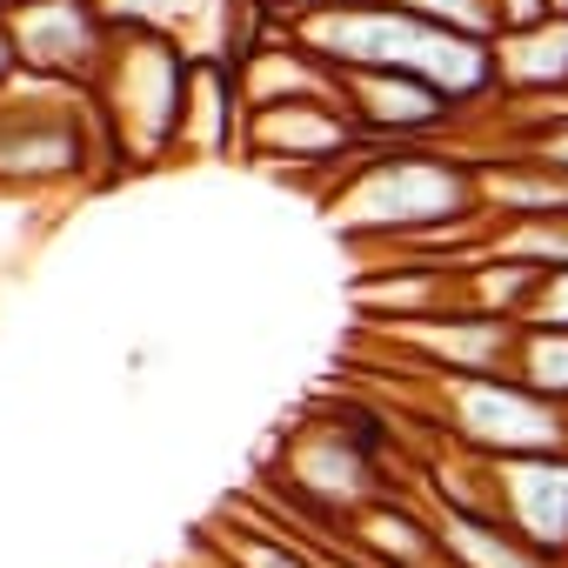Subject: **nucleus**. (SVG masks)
<instances>
[{
	"instance_id": "obj_17",
	"label": "nucleus",
	"mask_w": 568,
	"mask_h": 568,
	"mask_svg": "<svg viewBox=\"0 0 568 568\" xmlns=\"http://www.w3.org/2000/svg\"><path fill=\"white\" fill-rule=\"evenodd\" d=\"M408 14L435 21V28H455V34H475V41H495L501 34V8L495 0H402Z\"/></svg>"
},
{
	"instance_id": "obj_3",
	"label": "nucleus",
	"mask_w": 568,
	"mask_h": 568,
	"mask_svg": "<svg viewBox=\"0 0 568 568\" xmlns=\"http://www.w3.org/2000/svg\"><path fill=\"white\" fill-rule=\"evenodd\" d=\"M187 81H194V61H187L168 34H121V28H114L108 68H101V81L88 88L114 168H161V161H181Z\"/></svg>"
},
{
	"instance_id": "obj_7",
	"label": "nucleus",
	"mask_w": 568,
	"mask_h": 568,
	"mask_svg": "<svg viewBox=\"0 0 568 568\" xmlns=\"http://www.w3.org/2000/svg\"><path fill=\"white\" fill-rule=\"evenodd\" d=\"M375 342L388 355L408 362L415 382H455V375H515V348H521V322L501 315H428V322H402V328H375Z\"/></svg>"
},
{
	"instance_id": "obj_5",
	"label": "nucleus",
	"mask_w": 568,
	"mask_h": 568,
	"mask_svg": "<svg viewBox=\"0 0 568 568\" xmlns=\"http://www.w3.org/2000/svg\"><path fill=\"white\" fill-rule=\"evenodd\" d=\"M415 388L435 442H462L488 462L568 448V408L535 395L521 375H455V382H415Z\"/></svg>"
},
{
	"instance_id": "obj_11",
	"label": "nucleus",
	"mask_w": 568,
	"mask_h": 568,
	"mask_svg": "<svg viewBox=\"0 0 568 568\" xmlns=\"http://www.w3.org/2000/svg\"><path fill=\"white\" fill-rule=\"evenodd\" d=\"M355 308L368 315V328L455 315L462 308V261H368V274L355 281Z\"/></svg>"
},
{
	"instance_id": "obj_1",
	"label": "nucleus",
	"mask_w": 568,
	"mask_h": 568,
	"mask_svg": "<svg viewBox=\"0 0 568 568\" xmlns=\"http://www.w3.org/2000/svg\"><path fill=\"white\" fill-rule=\"evenodd\" d=\"M308 54H322L335 74L348 68H388V74H422L428 88H442L468 121H481L501 101V74H495V41L435 28L422 14H408L402 0H315V8L281 14Z\"/></svg>"
},
{
	"instance_id": "obj_9",
	"label": "nucleus",
	"mask_w": 568,
	"mask_h": 568,
	"mask_svg": "<svg viewBox=\"0 0 568 568\" xmlns=\"http://www.w3.org/2000/svg\"><path fill=\"white\" fill-rule=\"evenodd\" d=\"M342 81V108L355 114V128L368 141H388V148H422V141H462L468 134V114L428 88L422 74H388V68H348L335 74Z\"/></svg>"
},
{
	"instance_id": "obj_22",
	"label": "nucleus",
	"mask_w": 568,
	"mask_h": 568,
	"mask_svg": "<svg viewBox=\"0 0 568 568\" xmlns=\"http://www.w3.org/2000/svg\"><path fill=\"white\" fill-rule=\"evenodd\" d=\"M548 14H568V0H548Z\"/></svg>"
},
{
	"instance_id": "obj_20",
	"label": "nucleus",
	"mask_w": 568,
	"mask_h": 568,
	"mask_svg": "<svg viewBox=\"0 0 568 568\" xmlns=\"http://www.w3.org/2000/svg\"><path fill=\"white\" fill-rule=\"evenodd\" d=\"M21 74V54H14V41H8V28H0V88H8Z\"/></svg>"
},
{
	"instance_id": "obj_16",
	"label": "nucleus",
	"mask_w": 568,
	"mask_h": 568,
	"mask_svg": "<svg viewBox=\"0 0 568 568\" xmlns=\"http://www.w3.org/2000/svg\"><path fill=\"white\" fill-rule=\"evenodd\" d=\"M515 375H521L535 395H548V402L568 408V328H521Z\"/></svg>"
},
{
	"instance_id": "obj_18",
	"label": "nucleus",
	"mask_w": 568,
	"mask_h": 568,
	"mask_svg": "<svg viewBox=\"0 0 568 568\" xmlns=\"http://www.w3.org/2000/svg\"><path fill=\"white\" fill-rule=\"evenodd\" d=\"M521 328H568V267H548L541 288H535V308Z\"/></svg>"
},
{
	"instance_id": "obj_19",
	"label": "nucleus",
	"mask_w": 568,
	"mask_h": 568,
	"mask_svg": "<svg viewBox=\"0 0 568 568\" xmlns=\"http://www.w3.org/2000/svg\"><path fill=\"white\" fill-rule=\"evenodd\" d=\"M501 8V34L508 28H535V21H548V0H495Z\"/></svg>"
},
{
	"instance_id": "obj_4",
	"label": "nucleus",
	"mask_w": 568,
	"mask_h": 568,
	"mask_svg": "<svg viewBox=\"0 0 568 568\" xmlns=\"http://www.w3.org/2000/svg\"><path fill=\"white\" fill-rule=\"evenodd\" d=\"M94 161H108V141L88 88H61L41 74H14L0 88V187L88 181Z\"/></svg>"
},
{
	"instance_id": "obj_2",
	"label": "nucleus",
	"mask_w": 568,
	"mask_h": 568,
	"mask_svg": "<svg viewBox=\"0 0 568 568\" xmlns=\"http://www.w3.org/2000/svg\"><path fill=\"white\" fill-rule=\"evenodd\" d=\"M322 207L362 254H402L435 227L488 214L475 161L455 141H422V148L368 141L342 168V181L322 194Z\"/></svg>"
},
{
	"instance_id": "obj_10",
	"label": "nucleus",
	"mask_w": 568,
	"mask_h": 568,
	"mask_svg": "<svg viewBox=\"0 0 568 568\" xmlns=\"http://www.w3.org/2000/svg\"><path fill=\"white\" fill-rule=\"evenodd\" d=\"M495 521H508L541 555L568 561V448L495 462Z\"/></svg>"
},
{
	"instance_id": "obj_13",
	"label": "nucleus",
	"mask_w": 568,
	"mask_h": 568,
	"mask_svg": "<svg viewBox=\"0 0 568 568\" xmlns=\"http://www.w3.org/2000/svg\"><path fill=\"white\" fill-rule=\"evenodd\" d=\"M241 121H247L241 74H234L227 61H194V81H187V114H181V154H187V161H221V154H241Z\"/></svg>"
},
{
	"instance_id": "obj_6",
	"label": "nucleus",
	"mask_w": 568,
	"mask_h": 568,
	"mask_svg": "<svg viewBox=\"0 0 568 568\" xmlns=\"http://www.w3.org/2000/svg\"><path fill=\"white\" fill-rule=\"evenodd\" d=\"M362 148L368 134L342 101H267V108H247L241 121V161H261L315 194H328Z\"/></svg>"
},
{
	"instance_id": "obj_23",
	"label": "nucleus",
	"mask_w": 568,
	"mask_h": 568,
	"mask_svg": "<svg viewBox=\"0 0 568 568\" xmlns=\"http://www.w3.org/2000/svg\"><path fill=\"white\" fill-rule=\"evenodd\" d=\"M0 28H8V8H0Z\"/></svg>"
},
{
	"instance_id": "obj_8",
	"label": "nucleus",
	"mask_w": 568,
	"mask_h": 568,
	"mask_svg": "<svg viewBox=\"0 0 568 568\" xmlns=\"http://www.w3.org/2000/svg\"><path fill=\"white\" fill-rule=\"evenodd\" d=\"M8 41L21 54V74L94 88L114 48V21L101 14V0H28L8 14Z\"/></svg>"
},
{
	"instance_id": "obj_12",
	"label": "nucleus",
	"mask_w": 568,
	"mask_h": 568,
	"mask_svg": "<svg viewBox=\"0 0 568 568\" xmlns=\"http://www.w3.org/2000/svg\"><path fill=\"white\" fill-rule=\"evenodd\" d=\"M495 74H501V101H555V94H568V14L495 34Z\"/></svg>"
},
{
	"instance_id": "obj_21",
	"label": "nucleus",
	"mask_w": 568,
	"mask_h": 568,
	"mask_svg": "<svg viewBox=\"0 0 568 568\" xmlns=\"http://www.w3.org/2000/svg\"><path fill=\"white\" fill-rule=\"evenodd\" d=\"M261 8H267V14L281 21V14H295V8H315V0H261Z\"/></svg>"
},
{
	"instance_id": "obj_14",
	"label": "nucleus",
	"mask_w": 568,
	"mask_h": 568,
	"mask_svg": "<svg viewBox=\"0 0 568 568\" xmlns=\"http://www.w3.org/2000/svg\"><path fill=\"white\" fill-rule=\"evenodd\" d=\"M435 521H442V541H448L455 568H568V561L541 555L535 541H521L495 515H435Z\"/></svg>"
},
{
	"instance_id": "obj_15",
	"label": "nucleus",
	"mask_w": 568,
	"mask_h": 568,
	"mask_svg": "<svg viewBox=\"0 0 568 568\" xmlns=\"http://www.w3.org/2000/svg\"><path fill=\"white\" fill-rule=\"evenodd\" d=\"M535 288H541V267H528V261H501V254H475V261H462V308H468V315L528 322Z\"/></svg>"
}]
</instances>
